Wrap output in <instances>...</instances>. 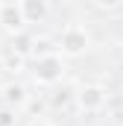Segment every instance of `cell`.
Instances as JSON below:
<instances>
[{
	"mask_svg": "<svg viewBox=\"0 0 123 126\" xmlns=\"http://www.w3.org/2000/svg\"><path fill=\"white\" fill-rule=\"evenodd\" d=\"M88 47H91V35L82 27H76V24L64 27L62 35H59V41H56V50H59L62 56H82Z\"/></svg>",
	"mask_w": 123,
	"mask_h": 126,
	"instance_id": "6da1fadb",
	"label": "cell"
},
{
	"mask_svg": "<svg viewBox=\"0 0 123 126\" xmlns=\"http://www.w3.org/2000/svg\"><path fill=\"white\" fill-rule=\"evenodd\" d=\"M64 70L67 67H64V59H62L59 53L32 62V76H35L38 85H59L62 79H64Z\"/></svg>",
	"mask_w": 123,
	"mask_h": 126,
	"instance_id": "7a4b0ae2",
	"label": "cell"
},
{
	"mask_svg": "<svg viewBox=\"0 0 123 126\" xmlns=\"http://www.w3.org/2000/svg\"><path fill=\"white\" fill-rule=\"evenodd\" d=\"M73 100H76V106H79L82 111L94 114V111H100V109L106 106V88L97 85V82H88V85H82V88L73 94Z\"/></svg>",
	"mask_w": 123,
	"mask_h": 126,
	"instance_id": "3957f363",
	"label": "cell"
},
{
	"mask_svg": "<svg viewBox=\"0 0 123 126\" xmlns=\"http://www.w3.org/2000/svg\"><path fill=\"white\" fill-rule=\"evenodd\" d=\"M24 27H27V21H24V12H21V3L3 0L0 3V30L9 32V35H21Z\"/></svg>",
	"mask_w": 123,
	"mask_h": 126,
	"instance_id": "277c9868",
	"label": "cell"
},
{
	"mask_svg": "<svg viewBox=\"0 0 123 126\" xmlns=\"http://www.w3.org/2000/svg\"><path fill=\"white\" fill-rule=\"evenodd\" d=\"M21 12H24L27 24H41L50 15V6H47V0H21Z\"/></svg>",
	"mask_w": 123,
	"mask_h": 126,
	"instance_id": "5b68a950",
	"label": "cell"
},
{
	"mask_svg": "<svg viewBox=\"0 0 123 126\" xmlns=\"http://www.w3.org/2000/svg\"><path fill=\"white\" fill-rule=\"evenodd\" d=\"M3 100L9 103V109H21V106H27L30 94H27V88H24L21 82H9V85L3 88Z\"/></svg>",
	"mask_w": 123,
	"mask_h": 126,
	"instance_id": "8992f818",
	"label": "cell"
},
{
	"mask_svg": "<svg viewBox=\"0 0 123 126\" xmlns=\"http://www.w3.org/2000/svg\"><path fill=\"white\" fill-rule=\"evenodd\" d=\"M59 50H56V41H50V38H32L30 41V56L32 62H38V59H47V56H56Z\"/></svg>",
	"mask_w": 123,
	"mask_h": 126,
	"instance_id": "52a82bcc",
	"label": "cell"
},
{
	"mask_svg": "<svg viewBox=\"0 0 123 126\" xmlns=\"http://www.w3.org/2000/svg\"><path fill=\"white\" fill-rule=\"evenodd\" d=\"M0 59H3V67H6V70H21L24 62H27V56H21V53H15V50H9V53L0 56Z\"/></svg>",
	"mask_w": 123,
	"mask_h": 126,
	"instance_id": "ba28073f",
	"label": "cell"
},
{
	"mask_svg": "<svg viewBox=\"0 0 123 126\" xmlns=\"http://www.w3.org/2000/svg\"><path fill=\"white\" fill-rule=\"evenodd\" d=\"M0 126H18L15 109H0Z\"/></svg>",
	"mask_w": 123,
	"mask_h": 126,
	"instance_id": "9c48e42d",
	"label": "cell"
},
{
	"mask_svg": "<svg viewBox=\"0 0 123 126\" xmlns=\"http://www.w3.org/2000/svg\"><path fill=\"white\" fill-rule=\"evenodd\" d=\"M70 91H59V94H53L50 97V103H53V106H56V109H62V106H67V100H70Z\"/></svg>",
	"mask_w": 123,
	"mask_h": 126,
	"instance_id": "30bf717a",
	"label": "cell"
},
{
	"mask_svg": "<svg viewBox=\"0 0 123 126\" xmlns=\"http://www.w3.org/2000/svg\"><path fill=\"white\" fill-rule=\"evenodd\" d=\"M94 6H97V9H120L123 3H120V0H97Z\"/></svg>",
	"mask_w": 123,
	"mask_h": 126,
	"instance_id": "8fae6325",
	"label": "cell"
},
{
	"mask_svg": "<svg viewBox=\"0 0 123 126\" xmlns=\"http://www.w3.org/2000/svg\"><path fill=\"white\" fill-rule=\"evenodd\" d=\"M30 126H53V123H50V120H32Z\"/></svg>",
	"mask_w": 123,
	"mask_h": 126,
	"instance_id": "7c38bea8",
	"label": "cell"
},
{
	"mask_svg": "<svg viewBox=\"0 0 123 126\" xmlns=\"http://www.w3.org/2000/svg\"><path fill=\"white\" fill-rule=\"evenodd\" d=\"M3 73H6V67H3V59H0V76H3Z\"/></svg>",
	"mask_w": 123,
	"mask_h": 126,
	"instance_id": "4fadbf2b",
	"label": "cell"
}]
</instances>
